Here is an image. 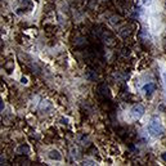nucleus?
<instances>
[{
    "instance_id": "f257e3e1",
    "label": "nucleus",
    "mask_w": 166,
    "mask_h": 166,
    "mask_svg": "<svg viewBox=\"0 0 166 166\" xmlns=\"http://www.w3.org/2000/svg\"><path fill=\"white\" fill-rule=\"evenodd\" d=\"M147 130H148V133L152 135V137H162L164 135V126H162L161 124V120L157 117V116H153L152 118H151V121L148 124V126H147Z\"/></svg>"
},
{
    "instance_id": "f03ea898",
    "label": "nucleus",
    "mask_w": 166,
    "mask_h": 166,
    "mask_svg": "<svg viewBox=\"0 0 166 166\" xmlns=\"http://www.w3.org/2000/svg\"><path fill=\"white\" fill-rule=\"evenodd\" d=\"M130 113L131 116H133L134 118H140L143 115H144V107L142 106V104H134L133 107H131V110H130Z\"/></svg>"
},
{
    "instance_id": "7ed1b4c3",
    "label": "nucleus",
    "mask_w": 166,
    "mask_h": 166,
    "mask_svg": "<svg viewBox=\"0 0 166 166\" xmlns=\"http://www.w3.org/2000/svg\"><path fill=\"white\" fill-rule=\"evenodd\" d=\"M156 90V85H154L153 83H149V84H147L143 86V91L146 93V95L147 97H149V95H152V93Z\"/></svg>"
},
{
    "instance_id": "20e7f679",
    "label": "nucleus",
    "mask_w": 166,
    "mask_h": 166,
    "mask_svg": "<svg viewBox=\"0 0 166 166\" xmlns=\"http://www.w3.org/2000/svg\"><path fill=\"white\" fill-rule=\"evenodd\" d=\"M99 94L103 97V98H110V89L107 88V85H104V84H102V85H99Z\"/></svg>"
},
{
    "instance_id": "39448f33",
    "label": "nucleus",
    "mask_w": 166,
    "mask_h": 166,
    "mask_svg": "<svg viewBox=\"0 0 166 166\" xmlns=\"http://www.w3.org/2000/svg\"><path fill=\"white\" fill-rule=\"evenodd\" d=\"M17 153L18 154H27V153H30V147L27 144H21L17 148Z\"/></svg>"
},
{
    "instance_id": "423d86ee",
    "label": "nucleus",
    "mask_w": 166,
    "mask_h": 166,
    "mask_svg": "<svg viewBox=\"0 0 166 166\" xmlns=\"http://www.w3.org/2000/svg\"><path fill=\"white\" fill-rule=\"evenodd\" d=\"M131 32H133L131 27H124L122 30H120V35H121V37H124V39H127V36H130Z\"/></svg>"
},
{
    "instance_id": "0eeeda50",
    "label": "nucleus",
    "mask_w": 166,
    "mask_h": 166,
    "mask_svg": "<svg viewBox=\"0 0 166 166\" xmlns=\"http://www.w3.org/2000/svg\"><path fill=\"white\" fill-rule=\"evenodd\" d=\"M49 158L56 160V161H59V160H62V156H61V153L58 152L57 149H53V151H50L49 152Z\"/></svg>"
},
{
    "instance_id": "6e6552de",
    "label": "nucleus",
    "mask_w": 166,
    "mask_h": 166,
    "mask_svg": "<svg viewBox=\"0 0 166 166\" xmlns=\"http://www.w3.org/2000/svg\"><path fill=\"white\" fill-rule=\"evenodd\" d=\"M4 69H5L8 73H10L14 69V62L13 61H7L5 63H4Z\"/></svg>"
},
{
    "instance_id": "1a4fd4ad",
    "label": "nucleus",
    "mask_w": 166,
    "mask_h": 166,
    "mask_svg": "<svg viewBox=\"0 0 166 166\" xmlns=\"http://www.w3.org/2000/svg\"><path fill=\"white\" fill-rule=\"evenodd\" d=\"M93 72H94V71H91V69H89V71H88L86 77H88L89 80H95V79H97V75H94Z\"/></svg>"
},
{
    "instance_id": "9d476101",
    "label": "nucleus",
    "mask_w": 166,
    "mask_h": 166,
    "mask_svg": "<svg viewBox=\"0 0 166 166\" xmlns=\"http://www.w3.org/2000/svg\"><path fill=\"white\" fill-rule=\"evenodd\" d=\"M161 158L166 162V152H162V153H161Z\"/></svg>"
},
{
    "instance_id": "9b49d317",
    "label": "nucleus",
    "mask_w": 166,
    "mask_h": 166,
    "mask_svg": "<svg viewBox=\"0 0 166 166\" xmlns=\"http://www.w3.org/2000/svg\"><path fill=\"white\" fill-rule=\"evenodd\" d=\"M162 77H164V84H165V88H166V72L162 73Z\"/></svg>"
},
{
    "instance_id": "f8f14e48",
    "label": "nucleus",
    "mask_w": 166,
    "mask_h": 166,
    "mask_svg": "<svg viewBox=\"0 0 166 166\" xmlns=\"http://www.w3.org/2000/svg\"><path fill=\"white\" fill-rule=\"evenodd\" d=\"M143 1V4H146V5H148V4H151V1H152V0H142Z\"/></svg>"
},
{
    "instance_id": "ddd939ff",
    "label": "nucleus",
    "mask_w": 166,
    "mask_h": 166,
    "mask_svg": "<svg viewBox=\"0 0 166 166\" xmlns=\"http://www.w3.org/2000/svg\"><path fill=\"white\" fill-rule=\"evenodd\" d=\"M21 83H22V84H27V79H26V77H22Z\"/></svg>"
},
{
    "instance_id": "4468645a",
    "label": "nucleus",
    "mask_w": 166,
    "mask_h": 166,
    "mask_svg": "<svg viewBox=\"0 0 166 166\" xmlns=\"http://www.w3.org/2000/svg\"><path fill=\"white\" fill-rule=\"evenodd\" d=\"M165 44H166V39H165Z\"/></svg>"
}]
</instances>
